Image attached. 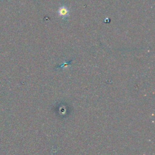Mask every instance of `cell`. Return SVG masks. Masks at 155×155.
<instances>
[{
	"label": "cell",
	"instance_id": "obj_1",
	"mask_svg": "<svg viewBox=\"0 0 155 155\" xmlns=\"http://www.w3.org/2000/svg\"><path fill=\"white\" fill-rule=\"evenodd\" d=\"M58 15L62 18V19H67L68 16L69 10L67 6L62 5L59 7L58 10Z\"/></svg>",
	"mask_w": 155,
	"mask_h": 155
}]
</instances>
